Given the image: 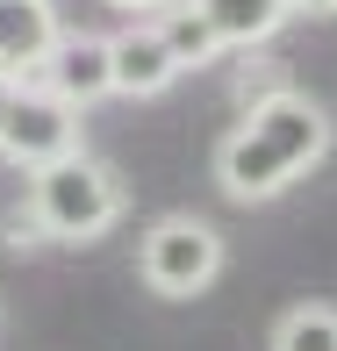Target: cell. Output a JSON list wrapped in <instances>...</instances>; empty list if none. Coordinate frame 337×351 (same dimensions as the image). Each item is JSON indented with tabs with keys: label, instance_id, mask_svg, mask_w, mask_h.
Segmentation results:
<instances>
[{
	"label": "cell",
	"instance_id": "obj_2",
	"mask_svg": "<svg viewBox=\"0 0 337 351\" xmlns=\"http://www.w3.org/2000/svg\"><path fill=\"white\" fill-rule=\"evenodd\" d=\"M29 208H36L43 237H58V244H93V237H108L122 222V180L101 165V158L65 151V158H51V165L29 172Z\"/></svg>",
	"mask_w": 337,
	"mask_h": 351
},
{
	"label": "cell",
	"instance_id": "obj_5",
	"mask_svg": "<svg viewBox=\"0 0 337 351\" xmlns=\"http://www.w3.org/2000/svg\"><path fill=\"white\" fill-rule=\"evenodd\" d=\"M172 79H180L172 43L158 36L151 14H130V29H115V36H108V86H115L122 101H158Z\"/></svg>",
	"mask_w": 337,
	"mask_h": 351
},
{
	"label": "cell",
	"instance_id": "obj_8",
	"mask_svg": "<svg viewBox=\"0 0 337 351\" xmlns=\"http://www.w3.org/2000/svg\"><path fill=\"white\" fill-rule=\"evenodd\" d=\"M194 8L216 22V36L230 43V51H259L287 22V0H194Z\"/></svg>",
	"mask_w": 337,
	"mask_h": 351
},
{
	"label": "cell",
	"instance_id": "obj_11",
	"mask_svg": "<svg viewBox=\"0 0 337 351\" xmlns=\"http://www.w3.org/2000/svg\"><path fill=\"white\" fill-rule=\"evenodd\" d=\"M0 237H8L14 251H36V244H51V237H43V222H36V208H14V215H8V230H0Z\"/></svg>",
	"mask_w": 337,
	"mask_h": 351
},
{
	"label": "cell",
	"instance_id": "obj_3",
	"mask_svg": "<svg viewBox=\"0 0 337 351\" xmlns=\"http://www.w3.org/2000/svg\"><path fill=\"white\" fill-rule=\"evenodd\" d=\"M222 265H230V244H222V230L201 222V215H165L143 237V287L165 294V301L208 294V287L222 280Z\"/></svg>",
	"mask_w": 337,
	"mask_h": 351
},
{
	"label": "cell",
	"instance_id": "obj_13",
	"mask_svg": "<svg viewBox=\"0 0 337 351\" xmlns=\"http://www.w3.org/2000/svg\"><path fill=\"white\" fill-rule=\"evenodd\" d=\"M108 8H122V14H158V8H172V0H108Z\"/></svg>",
	"mask_w": 337,
	"mask_h": 351
},
{
	"label": "cell",
	"instance_id": "obj_6",
	"mask_svg": "<svg viewBox=\"0 0 337 351\" xmlns=\"http://www.w3.org/2000/svg\"><path fill=\"white\" fill-rule=\"evenodd\" d=\"M43 86L58 93V101H72L79 115H86L93 101H108V36H93V29H58V43H51V58H43Z\"/></svg>",
	"mask_w": 337,
	"mask_h": 351
},
{
	"label": "cell",
	"instance_id": "obj_12",
	"mask_svg": "<svg viewBox=\"0 0 337 351\" xmlns=\"http://www.w3.org/2000/svg\"><path fill=\"white\" fill-rule=\"evenodd\" d=\"M287 14H309V22H330L337 0H287Z\"/></svg>",
	"mask_w": 337,
	"mask_h": 351
},
{
	"label": "cell",
	"instance_id": "obj_4",
	"mask_svg": "<svg viewBox=\"0 0 337 351\" xmlns=\"http://www.w3.org/2000/svg\"><path fill=\"white\" fill-rule=\"evenodd\" d=\"M65 151H79V108L58 101L43 79H22L8 115H0V158L36 172V165H51V158H65Z\"/></svg>",
	"mask_w": 337,
	"mask_h": 351
},
{
	"label": "cell",
	"instance_id": "obj_9",
	"mask_svg": "<svg viewBox=\"0 0 337 351\" xmlns=\"http://www.w3.org/2000/svg\"><path fill=\"white\" fill-rule=\"evenodd\" d=\"M151 22H158V36L172 43V58H180V72H201V65H216V58L230 51V43L216 36V22H208V14L194 8V0H172V8H158Z\"/></svg>",
	"mask_w": 337,
	"mask_h": 351
},
{
	"label": "cell",
	"instance_id": "obj_1",
	"mask_svg": "<svg viewBox=\"0 0 337 351\" xmlns=\"http://www.w3.org/2000/svg\"><path fill=\"white\" fill-rule=\"evenodd\" d=\"M330 143H337V130H330L323 101L272 86L259 101H244V122L216 143V180L230 201H272L294 180H309L330 158Z\"/></svg>",
	"mask_w": 337,
	"mask_h": 351
},
{
	"label": "cell",
	"instance_id": "obj_10",
	"mask_svg": "<svg viewBox=\"0 0 337 351\" xmlns=\"http://www.w3.org/2000/svg\"><path fill=\"white\" fill-rule=\"evenodd\" d=\"M266 351H337V308L330 301H294V308L272 323Z\"/></svg>",
	"mask_w": 337,
	"mask_h": 351
},
{
	"label": "cell",
	"instance_id": "obj_14",
	"mask_svg": "<svg viewBox=\"0 0 337 351\" xmlns=\"http://www.w3.org/2000/svg\"><path fill=\"white\" fill-rule=\"evenodd\" d=\"M8 101H14V79H0V115H8Z\"/></svg>",
	"mask_w": 337,
	"mask_h": 351
},
{
	"label": "cell",
	"instance_id": "obj_7",
	"mask_svg": "<svg viewBox=\"0 0 337 351\" xmlns=\"http://www.w3.org/2000/svg\"><path fill=\"white\" fill-rule=\"evenodd\" d=\"M58 0H0V79H36L58 43Z\"/></svg>",
	"mask_w": 337,
	"mask_h": 351
}]
</instances>
